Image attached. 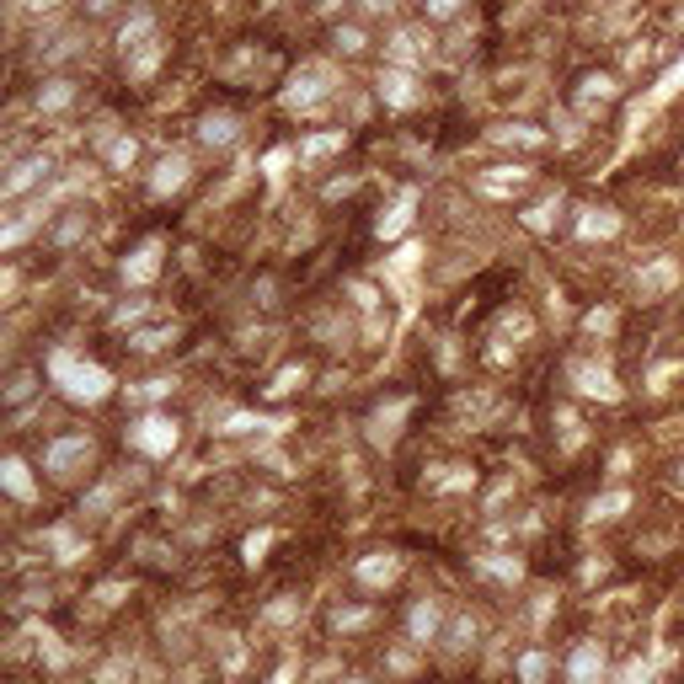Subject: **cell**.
Masks as SVG:
<instances>
[{"mask_svg":"<svg viewBox=\"0 0 684 684\" xmlns=\"http://www.w3.org/2000/svg\"><path fill=\"white\" fill-rule=\"evenodd\" d=\"M369 621V610H348V615H337V626H364Z\"/></svg>","mask_w":684,"mask_h":684,"instance_id":"cell-44","label":"cell"},{"mask_svg":"<svg viewBox=\"0 0 684 684\" xmlns=\"http://www.w3.org/2000/svg\"><path fill=\"white\" fill-rule=\"evenodd\" d=\"M466 11V0H423V16L428 21H455Z\"/></svg>","mask_w":684,"mask_h":684,"instance_id":"cell-28","label":"cell"},{"mask_svg":"<svg viewBox=\"0 0 684 684\" xmlns=\"http://www.w3.org/2000/svg\"><path fill=\"white\" fill-rule=\"evenodd\" d=\"M75 48H80L75 32H48V37H37V59H48V64H54V59H70Z\"/></svg>","mask_w":684,"mask_h":684,"instance_id":"cell-20","label":"cell"},{"mask_svg":"<svg viewBox=\"0 0 684 684\" xmlns=\"http://www.w3.org/2000/svg\"><path fill=\"white\" fill-rule=\"evenodd\" d=\"M128 444H134L139 455H171V449H177V423H171L166 412H144V417L128 428Z\"/></svg>","mask_w":684,"mask_h":684,"instance_id":"cell-3","label":"cell"},{"mask_svg":"<svg viewBox=\"0 0 684 684\" xmlns=\"http://www.w3.org/2000/svg\"><path fill=\"white\" fill-rule=\"evenodd\" d=\"M300 385H305V364H289V369H278V375H273L268 396H289V391H300Z\"/></svg>","mask_w":684,"mask_h":684,"instance_id":"cell-25","label":"cell"},{"mask_svg":"<svg viewBox=\"0 0 684 684\" xmlns=\"http://www.w3.org/2000/svg\"><path fill=\"white\" fill-rule=\"evenodd\" d=\"M48 369H54V385H59L70 401H80V407H96V401L112 396V375L96 369V364H75L70 353H54Z\"/></svg>","mask_w":684,"mask_h":684,"instance_id":"cell-1","label":"cell"},{"mask_svg":"<svg viewBox=\"0 0 684 684\" xmlns=\"http://www.w3.org/2000/svg\"><path fill=\"white\" fill-rule=\"evenodd\" d=\"M353 578H358L364 589H391V583L401 578V562H396L391 551H375V556H364V562L353 567Z\"/></svg>","mask_w":684,"mask_h":684,"instance_id":"cell-8","label":"cell"},{"mask_svg":"<svg viewBox=\"0 0 684 684\" xmlns=\"http://www.w3.org/2000/svg\"><path fill=\"white\" fill-rule=\"evenodd\" d=\"M316 96H326V70H305L289 91V107H316Z\"/></svg>","mask_w":684,"mask_h":684,"instance_id":"cell-16","label":"cell"},{"mask_svg":"<svg viewBox=\"0 0 684 684\" xmlns=\"http://www.w3.org/2000/svg\"><path fill=\"white\" fill-rule=\"evenodd\" d=\"M482 573H498V578H519V562H498V556H492V562H482Z\"/></svg>","mask_w":684,"mask_h":684,"instance_id":"cell-40","label":"cell"},{"mask_svg":"<svg viewBox=\"0 0 684 684\" xmlns=\"http://www.w3.org/2000/svg\"><path fill=\"white\" fill-rule=\"evenodd\" d=\"M182 182H187V155H166V161L155 166V177H150V193L166 198V193H177Z\"/></svg>","mask_w":684,"mask_h":684,"instance_id":"cell-14","label":"cell"},{"mask_svg":"<svg viewBox=\"0 0 684 684\" xmlns=\"http://www.w3.org/2000/svg\"><path fill=\"white\" fill-rule=\"evenodd\" d=\"M647 674H653V669H647L642 658H631V663H626V669L615 674V684H647Z\"/></svg>","mask_w":684,"mask_h":684,"instance_id":"cell-36","label":"cell"},{"mask_svg":"<svg viewBox=\"0 0 684 684\" xmlns=\"http://www.w3.org/2000/svg\"><path fill=\"white\" fill-rule=\"evenodd\" d=\"M5 487H11V498H21V503H32L37 498V487H32V476H27V460H5Z\"/></svg>","mask_w":684,"mask_h":684,"instance_id":"cell-19","label":"cell"},{"mask_svg":"<svg viewBox=\"0 0 684 684\" xmlns=\"http://www.w3.org/2000/svg\"><path fill=\"white\" fill-rule=\"evenodd\" d=\"M498 139L503 144H546V134L530 128V123H508V128H498Z\"/></svg>","mask_w":684,"mask_h":684,"instance_id":"cell-26","label":"cell"},{"mask_svg":"<svg viewBox=\"0 0 684 684\" xmlns=\"http://www.w3.org/2000/svg\"><path fill=\"white\" fill-rule=\"evenodd\" d=\"M198 139H203L209 150H225V144H235V139H241V123H235L230 112H209V118L198 123Z\"/></svg>","mask_w":684,"mask_h":684,"instance_id":"cell-11","label":"cell"},{"mask_svg":"<svg viewBox=\"0 0 684 684\" xmlns=\"http://www.w3.org/2000/svg\"><path fill=\"white\" fill-rule=\"evenodd\" d=\"M573 385H578L583 396H599V401H615V396H621L615 375H610V369H599V364H573Z\"/></svg>","mask_w":684,"mask_h":684,"instance_id":"cell-9","label":"cell"},{"mask_svg":"<svg viewBox=\"0 0 684 684\" xmlns=\"http://www.w3.org/2000/svg\"><path fill=\"white\" fill-rule=\"evenodd\" d=\"M75 96H80V80H75V75H48V80L37 86V96H32V107H37L43 118H54V112H64V107H75Z\"/></svg>","mask_w":684,"mask_h":684,"instance_id":"cell-6","label":"cell"},{"mask_svg":"<svg viewBox=\"0 0 684 684\" xmlns=\"http://www.w3.org/2000/svg\"><path fill=\"white\" fill-rule=\"evenodd\" d=\"M144 43H155V11H150L144 0H134L128 16L118 21V48H123V59H128V54L144 48Z\"/></svg>","mask_w":684,"mask_h":684,"instance_id":"cell-5","label":"cell"},{"mask_svg":"<svg viewBox=\"0 0 684 684\" xmlns=\"http://www.w3.org/2000/svg\"><path fill=\"white\" fill-rule=\"evenodd\" d=\"M268 540H273V535H251V540H246V562H257V556L268 551Z\"/></svg>","mask_w":684,"mask_h":684,"instance_id":"cell-41","label":"cell"},{"mask_svg":"<svg viewBox=\"0 0 684 684\" xmlns=\"http://www.w3.org/2000/svg\"><path fill=\"white\" fill-rule=\"evenodd\" d=\"M551 214H556V198H546V203H535V209L524 214V225H530V230H551Z\"/></svg>","mask_w":684,"mask_h":684,"instance_id":"cell-32","label":"cell"},{"mask_svg":"<svg viewBox=\"0 0 684 684\" xmlns=\"http://www.w3.org/2000/svg\"><path fill=\"white\" fill-rule=\"evenodd\" d=\"M626 508H631V498H626V492H605V498L594 503V514H599V519H615V514H626Z\"/></svg>","mask_w":684,"mask_h":684,"instance_id":"cell-30","label":"cell"},{"mask_svg":"<svg viewBox=\"0 0 684 684\" xmlns=\"http://www.w3.org/2000/svg\"><path fill=\"white\" fill-rule=\"evenodd\" d=\"M674 278H680V268H674L669 257H658L653 268H642V273H637V289H642V294H658V289H669Z\"/></svg>","mask_w":684,"mask_h":684,"instance_id":"cell-17","label":"cell"},{"mask_svg":"<svg viewBox=\"0 0 684 684\" xmlns=\"http://www.w3.org/2000/svg\"><path fill=\"white\" fill-rule=\"evenodd\" d=\"M401 412H407V401H391V407H380V412L369 417V439H375V444H391V439H396V423H401Z\"/></svg>","mask_w":684,"mask_h":684,"instance_id":"cell-18","label":"cell"},{"mask_svg":"<svg viewBox=\"0 0 684 684\" xmlns=\"http://www.w3.org/2000/svg\"><path fill=\"white\" fill-rule=\"evenodd\" d=\"M599 674H605V653H599L594 642H583V647L573 653V663H567V680L573 684H599Z\"/></svg>","mask_w":684,"mask_h":684,"instance_id":"cell-12","label":"cell"},{"mask_svg":"<svg viewBox=\"0 0 684 684\" xmlns=\"http://www.w3.org/2000/svg\"><path fill=\"white\" fill-rule=\"evenodd\" d=\"M337 144H342V134H321V139H305L300 155H326V150H337Z\"/></svg>","mask_w":684,"mask_h":684,"instance_id":"cell-34","label":"cell"},{"mask_svg":"<svg viewBox=\"0 0 684 684\" xmlns=\"http://www.w3.org/2000/svg\"><path fill=\"white\" fill-rule=\"evenodd\" d=\"M166 337H171V332H139V337H128V342H134L139 353H150V348H166Z\"/></svg>","mask_w":684,"mask_h":684,"instance_id":"cell-38","label":"cell"},{"mask_svg":"<svg viewBox=\"0 0 684 684\" xmlns=\"http://www.w3.org/2000/svg\"><path fill=\"white\" fill-rule=\"evenodd\" d=\"M407 219H412V203H401V209H391V214L380 219V235H401V230H407Z\"/></svg>","mask_w":684,"mask_h":684,"instance_id":"cell-33","label":"cell"},{"mask_svg":"<svg viewBox=\"0 0 684 684\" xmlns=\"http://www.w3.org/2000/svg\"><path fill=\"white\" fill-rule=\"evenodd\" d=\"M96 599H102V605H118V599H123V583H102Z\"/></svg>","mask_w":684,"mask_h":684,"instance_id":"cell-42","label":"cell"},{"mask_svg":"<svg viewBox=\"0 0 684 684\" xmlns=\"http://www.w3.org/2000/svg\"><path fill=\"white\" fill-rule=\"evenodd\" d=\"M471 642H476V621H471V615H460V621L449 626V647L460 653V647H471Z\"/></svg>","mask_w":684,"mask_h":684,"instance_id":"cell-31","label":"cell"},{"mask_svg":"<svg viewBox=\"0 0 684 684\" xmlns=\"http://www.w3.org/2000/svg\"><path fill=\"white\" fill-rule=\"evenodd\" d=\"M48 171H54V161H48L43 150H32V155H21V161L11 166V177L0 182V193H5V203H16L21 193H32L37 182H48Z\"/></svg>","mask_w":684,"mask_h":684,"instance_id":"cell-4","label":"cell"},{"mask_svg":"<svg viewBox=\"0 0 684 684\" xmlns=\"http://www.w3.org/2000/svg\"><path fill=\"white\" fill-rule=\"evenodd\" d=\"M615 91H621V86H615V75H589V80H583V96H589V102H594V96H599V102H610Z\"/></svg>","mask_w":684,"mask_h":684,"instance_id":"cell-29","label":"cell"},{"mask_svg":"<svg viewBox=\"0 0 684 684\" xmlns=\"http://www.w3.org/2000/svg\"><path fill=\"white\" fill-rule=\"evenodd\" d=\"M32 391H37V375H32V369H21V375H11V385H5V401L16 407V401H27Z\"/></svg>","mask_w":684,"mask_h":684,"instance_id":"cell-27","label":"cell"},{"mask_svg":"<svg viewBox=\"0 0 684 684\" xmlns=\"http://www.w3.org/2000/svg\"><path fill=\"white\" fill-rule=\"evenodd\" d=\"M48 546H54V551H59V556H54V562H64V567H70V562H80V556H86V546H80V540H75V535H70V530H54V535H48Z\"/></svg>","mask_w":684,"mask_h":684,"instance_id":"cell-23","label":"cell"},{"mask_svg":"<svg viewBox=\"0 0 684 684\" xmlns=\"http://www.w3.org/2000/svg\"><path fill=\"white\" fill-rule=\"evenodd\" d=\"M615 230H621V214H610V209H583V219H578L583 241H610Z\"/></svg>","mask_w":684,"mask_h":684,"instance_id":"cell-15","label":"cell"},{"mask_svg":"<svg viewBox=\"0 0 684 684\" xmlns=\"http://www.w3.org/2000/svg\"><path fill=\"white\" fill-rule=\"evenodd\" d=\"M118 5H123V0H80V11H86L91 21H102V16H112Z\"/></svg>","mask_w":684,"mask_h":684,"instance_id":"cell-37","label":"cell"},{"mask_svg":"<svg viewBox=\"0 0 684 684\" xmlns=\"http://www.w3.org/2000/svg\"><path fill=\"white\" fill-rule=\"evenodd\" d=\"M610 326H615V310H594V316H589V332H594V337L610 332Z\"/></svg>","mask_w":684,"mask_h":684,"instance_id":"cell-39","label":"cell"},{"mask_svg":"<svg viewBox=\"0 0 684 684\" xmlns=\"http://www.w3.org/2000/svg\"><path fill=\"white\" fill-rule=\"evenodd\" d=\"M680 482H684V471H680Z\"/></svg>","mask_w":684,"mask_h":684,"instance_id":"cell-45","label":"cell"},{"mask_svg":"<svg viewBox=\"0 0 684 684\" xmlns=\"http://www.w3.org/2000/svg\"><path fill=\"white\" fill-rule=\"evenodd\" d=\"M161 251H166V246H161V235H150V241H144V246L123 262V278H128V284H150V278L161 273Z\"/></svg>","mask_w":684,"mask_h":684,"instance_id":"cell-10","label":"cell"},{"mask_svg":"<svg viewBox=\"0 0 684 684\" xmlns=\"http://www.w3.org/2000/svg\"><path fill=\"white\" fill-rule=\"evenodd\" d=\"M332 43H337V54H348V59H353V54H364V48H369V32L348 21V27H337V32H332Z\"/></svg>","mask_w":684,"mask_h":684,"instance_id":"cell-21","label":"cell"},{"mask_svg":"<svg viewBox=\"0 0 684 684\" xmlns=\"http://www.w3.org/2000/svg\"><path fill=\"white\" fill-rule=\"evenodd\" d=\"M546 674H551V658L546 653H524L519 658V680L524 684H546Z\"/></svg>","mask_w":684,"mask_h":684,"instance_id":"cell-24","label":"cell"},{"mask_svg":"<svg viewBox=\"0 0 684 684\" xmlns=\"http://www.w3.org/2000/svg\"><path fill=\"white\" fill-rule=\"evenodd\" d=\"M380 96H385V107H412L417 102V75L407 64H391L380 75Z\"/></svg>","mask_w":684,"mask_h":684,"instance_id":"cell-7","label":"cell"},{"mask_svg":"<svg viewBox=\"0 0 684 684\" xmlns=\"http://www.w3.org/2000/svg\"><path fill=\"white\" fill-rule=\"evenodd\" d=\"M134 396L139 401H161V396H171V380H144V385H134Z\"/></svg>","mask_w":684,"mask_h":684,"instance_id":"cell-35","label":"cell"},{"mask_svg":"<svg viewBox=\"0 0 684 684\" xmlns=\"http://www.w3.org/2000/svg\"><path fill=\"white\" fill-rule=\"evenodd\" d=\"M134 161H139V144H134L128 134H118V139L107 144V166H112V171H128Z\"/></svg>","mask_w":684,"mask_h":684,"instance_id":"cell-22","label":"cell"},{"mask_svg":"<svg viewBox=\"0 0 684 684\" xmlns=\"http://www.w3.org/2000/svg\"><path fill=\"white\" fill-rule=\"evenodd\" d=\"M407 631H412V642H417V647L439 642V605H433V599L412 605V615H407Z\"/></svg>","mask_w":684,"mask_h":684,"instance_id":"cell-13","label":"cell"},{"mask_svg":"<svg viewBox=\"0 0 684 684\" xmlns=\"http://www.w3.org/2000/svg\"><path fill=\"white\" fill-rule=\"evenodd\" d=\"M91 455H96V444H91L86 433H59V439L43 449V471H48V476H75V471L91 466Z\"/></svg>","mask_w":684,"mask_h":684,"instance_id":"cell-2","label":"cell"},{"mask_svg":"<svg viewBox=\"0 0 684 684\" xmlns=\"http://www.w3.org/2000/svg\"><path fill=\"white\" fill-rule=\"evenodd\" d=\"M358 5H364L369 16H385V11H396V0H358Z\"/></svg>","mask_w":684,"mask_h":684,"instance_id":"cell-43","label":"cell"}]
</instances>
